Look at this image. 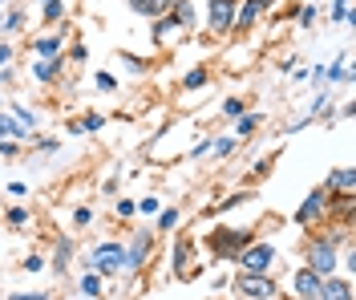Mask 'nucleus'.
<instances>
[{"mask_svg": "<svg viewBox=\"0 0 356 300\" xmlns=\"http://www.w3.org/2000/svg\"><path fill=\"white\" fill-rule=\"evenodd\" d=\"M247 244H251V235L247 231H231V228H215L211 239H207V248L215 252V260H235Z\"/></svg>", "mask_w": 356, "mask_h": 300, "instance_id": "nucleus-1", "label": "nucleus"}, {"mask_svg": "<svg viewBox=\"0 0 356 300\" xmlns=\"http://www.w3.org/2000/svg\"><path fill=\"white\" fill-rule=\"evenodd\" d=\"M308 268L316 272V276H332L336 272V248L332 239H316L308 248Z\"/></svg>", "mask_w": 356, "mask_h": 300, "instance_id": "nucleus-2", "label": "nucleus"}, {"mask_svg": "<svg viewBox=\"0 0 356 300\" xmlns=\"http://www.w3.org/2000/svg\"><path fill=\"white\" fill-rule=\"evenodd\" d=\"M235 288H239L247 300H271L275 297V284H271L264 272H243V276L235 280Z\"/></svg>", "mask_w": 356, "mask_h": 300, "instance_id": "nucleus-3", "label": "nucleus"}, {"mask_svg": "<svg viewBox=\"0 0 356 300\" xmlns=\"http://www.w3.org/2000/svg\"><path fill=\"white\" fill-rule=\"evenodd\" d=\"M118 268H126V252H122L118 244H97V248H93V272L110 276Z\"/></svg>", "mask_w": 356, "mask_h": 300, "instance_id": "nucleus-4", "label": "nucleus"}, {"mask_svg": "<svg viewBox=\"0 0 356 300\" xmlns=\"http://www.w3.org/2000/svg\"><path fill=\"white\" fill-rule=\"evenodd\" d=\"M235 260L243 264V272H267L271 260H275V252H271V244H247Z\"/></svg>", "mask_w": 356, "mask_h": 300, "instance_id": "nucleus-5", "label": "nucleus"}, {"mask_svg": "<svg viewBox=\"0 0 356 300\" xmlns=\"http://www.w3.org/2000/svg\"><path fill=\"white\" fill-rule=\"evenodd\" d=\"M235 13H239V0H211V29L215 33H231Z\"/></svg>", "mask_w": 356, "mask_h": 300, "instance_id": "nucleus-6", "label": "nucleus"}, {"mask_svg": "<svg viewBox=\"0 0 356 300\" xmlns=\"http://www.w3.org/2000/svg\"><path fill=\"white\" fill-rule=\"evenodd\" d=\"M320 280H324V276H316L312 268H300V272L291 276V288H296V300H316V297H320Z\"/></svg>", "mask_w": 356, "mask_h": 300, "instance_id": "nucleus-7", "label": "nucleus"}, {"mask_svg": "<svg viewBox=\"0 0 356 300\" xmlns=\"http://www.w3.org/2000/svg\"><path fill=\"white\" fill-rule=\"evenodd\" d=\"M324 199H328V195H324V191H312L308 199H304V207L296 211V223H300V228H308L312 219H316V215H320V211H324Z\"/></svg>", "mask_w": 356, "mask_h": 300, "instance_id": "nucleus-8", "label": "nucleus"}, {"mask_svg": "<svg viewBox=\"0 0 356 300\" xmlns=\"http://www.w3.org/2000/svg\"><path fill=\"white\" fill-rule=\"evenodd\" d=\"M264 8H267V0H247L243 8L235 13V24H231V29H239V33H247L251 24L259 21V13H264Z\"/></svg>", "mask_w": 356, "mask_h": 300, "instance_id": "nucleus-9", "label": "nucleus"}, {"mask_svg": "<svg viewBox=\"0 0 356 300\" xmlns=\"http://www.w3.org/2000/svg\"><path fill=\"white\" fill-rule=\"evenodd\" d=\"M175 276L178 280H191V276H195V268H191V239H186V235L175 244Z\"/></svg>", "mask_w": 356, "mask_h": 300, "instance_id": "nucleus-10", "label": "nucleus"}, {"mask_svg": "<svg viewBox=\"0 0 356 300\" xmlns=\"http://www.w3.org/2000/svg\"><path fill=\"white\" fill-rule=\"evenodd\" d=\"M320 300H353V284H348V280L324 276L320 280Z\"/></svg>", "mask_w": 356, "mask_h": 300, "instance_id": "nucleus-11", "label": "nucleus"}, {"mask_svg": "<svg viewBox=\"0 0 356 300\" xmlns=\"http://www.w3.org/2000/svg\"><path fill=\"white\" fill-rule=\"evenodd\" d=\"M328 191H336L340 199H353V166H336L328 175Z\"/></svg>", "mask_w": 356, "mask_h": 300, "instance_id": "nucleus-12", "label": "nucleus"}, {"mask_svg": "<svg viewBox=\"0 0 356 300\" xmlns=\"http://www.w3.org/2000/svg\"><path fill=\"white\" fill-rule=\"evenodd\" d=\"M146 255H150V231H138L134 235V248L126 252V268H142Z\"/></svg>", "mask_w": 356, "mask_h": 300, "instance_id": "nucleus-13", "label": "nucleus"}, {"mask_svg": "<svg viewBox=\"0 0 356 300\" xmlns=\"http://www.w3.org/2000/svg\"><path fill=\"white\" fill-rule=\"evenodd\" d=\"M175 0H130V8L138 17H166Z\"/></svg>", "mask_w": 356, "mask_h": 300, "instance_id": "nucleus-14", "label": "nucleus"}, {"mask_svg": "<svg viewBox=\"0 0 356 300\" xmlns=\"http://www.w3.org/2000/svg\"><path fill=\"white\" fill-rule=\"evenodd\" d=\"M0 139H29V126H21L17 118L0 114Z\"/></svg>", "mask_w": 356, "mask_h": 300, "instance_id": "nucleus-15", "label": "nucleus"}, {"mask_svg": "<svg viewBox=\"0 0 356 300\" xmlns=\"http://www.w3.org/2000/svg\"><path fill=\"white\" fill-rule=\"evenodd\" d=\"M57 70H61V61H37V65H33V77H37V81H53Z\"/></svg>", "mask_w": 356, "mask_h": 300, "instance_id": "nucleus-16", "label": "nucleus"}, {"mask_svg": "<svg viewBox=\"0 0 356 300\" xmlns=\"http://www.w3.org/2000/svg\"><path fill=\"white\" fill-rule=\"evenodd\" d=\"M175 29H178L175 17H154V41H166V37H170Z\"/></svg>", "mask_w": 356, "mask_h": 300, "instance_id": "nucleus-17", "label": "nucleus"}, {"mask_svg": "<svg viewBox=\"0 0 356 300\" xmlns=\"http://www.w3.org/2000/svg\"><path fill=\"white\" fill-rule=\"evenodd\" d=\"M69 260H73V244H69V239H57V260H53V268H61V272H65Z\"/></svg>", "mask_w": 356, "mask_h": 300, "instance_id": "nucleus-18", "label": "nucleus"}, {"mask_svg": "<svg viewBox=\"0 0 356 300\" xmlns=\"http://www.w3.org/2000/svg\"><path fill=\"white\" fill-rule=\"evenodd\" d=\"M170 8H175V21H178V24H191V21H195V8H191V0H175Z\"/></svg>", "mask_w": 356, "mask_h": 300, "instance_id": "nucleus-19", "label": "nucleus"}, {"mask_svg": "<svg viewBox=\"0 0 356 300\" xmlns=\"http://www.w3.org/2000/svg\"><path fill=\"white\" fill-rule=\"evenodd\" d=\"M255 122H259L255 114H239V126H235V134H239V139H247V134H255Z\"/></svg>", "mask_w": 356, "mask_h": 300, "instance_id": "nucleus-20", "label": "nucleus"}, {"mask_svg": "<svg viewBox=\"0 0 356 300\" xmlns=\"http://www.w3.org/2000/svg\"><path fill=\"white\" fill-rule=\"evenodd\" d=\"M182 86H186V90H202V86H207V70H191Z\"/></svg>", "mask_w": 356, "mask_h": 300, "instance_id": "nucleus-21", "label": "nucleus"}, {"mask_svg": "<svg viewBox=\"0 0 356 300\" xmlns=\"http://www.w3.org/2000/svg\"><path fill=\"white\" fill-rule=\"evenodd\" d=\"M77 126H81V134H89V130H102V126H106V118H102V114H86Z\"/></svg>", "mask_w": 356, "mask_h": 300, "instance_id": "nucleus-22", "label": "nucleus"}, {"mask_svg": "<svg viewBox=\"0 0 356 300\" xmlns=\"http://www.w3.org/2000/svg\"><path fill=\"white\" fill-rule=\"evenodd\" d=\"M81 292H86V297H97V292H102V276H97V272H89V276L81 280Z\"/></svg>", "mask_w": 356, "mask_h": 300, "instance_id": "nucleus-23", "label": "nucleus"}, {"mask_svg": "<svg viewBox=\"0 0 356 300\" xmlns=\"http://www.w3.org/2000/svg\"><path fill=\"white\" fill-rule=\"evenodd\" d=\"M57 49H61V41H57V37H44V41H37V53H41V57H53Z\"/></svg>", "mask_w": 356, "mask_h": 300, "instance_id": "nucleus-24", "label": "nucleus"}, {"mask_svg": "<svg viewBox=\"0 0 356 300\" xmlns=\"http://www.w3.org/2000/svg\"><path fill=\"white\" fill-rule=\"evenodd\" d=\"M61 0H44V21H61Z\"/></svg>", "mask_w": 356, "mask_h": 300, "instance_id": "nucleus-25", "label": "nucleus"}, {"mask_svg": "<svg viewBox=\"0 0 356 300\" xmlns=\"http://www.w3.org/2000/svg\"><path fill=\"white\" fill-rule=\"evenodd\" d=\"M222 114H227V118H239V114H243V102H239V97H227V102H222Z\"/></svg>", "mask_w": 356, "mask_h": 300, "instance_id": "nucleus-26", "label": "nucleus"}, {"mask_svg": "<svg viewBox=\"0 0 356 300\" xmlns=\"http://www.w3.org/2000/svg\"><path fill=\"white\" fill-rule=\"evenodd\" d=\"M175 223H178V211H175V207H170V211H162V215H158V228H162V231H166V228H175Z\"/></svg>", "mask_w": 356, "mask_h": 300, "instance_id": "nucleus-27", "label": "nucleus"}, {"mask_svg": "<svg viewBox=\"0 0 356 300\" xmlns=\"http://www.w3.org/2000/svg\"><path fill=\"white\" fill-rule=\"evenodd\" d=\"M231 150H235V139H219L215 142V155H219V159L222 155H231Z\"/></svg>", "mask_w": 356, "mask_h": 300, "instance_id": "nucleus-28", "label": "nucleus"}, {"mask_svg": "<svg viewBox=\"0 0 356 300\" xmlns=\"http://www.w3.org/2000/svg\"><path fill=\"white\" fill-rule=\"evenodd\" d=\"M0 155L13 159V155H17V139H0Z\"/></svg>", "mask_w": 356, "mask_h": 300, "instance_id": "nucleus-29", "label": "nucleus"}, {"mask_svg": "<svg viewBox=\"0 0 356 300\" xmlns=\"http://www.w3.org/2000/svg\"><path fill=\"white\" fill-rule=\"evenodd\" d=\"M24 219H29V211H24V207H13V211H8V223H24Z\"/></svg>", "mask_w": 356, "mask_h": 300, "instance_id": "nucleus-30", "label": "nucleus"}, {"mask_svg": "<svg viewBox=\"0 0 356 300\" xmlns=\"http://www.w3.org/2000/svg\"><path fill=\"white\" fill-rule=\"evenodd\" d=\"M89 219H93V215H89V207H77V211H73V223H81V228H86Z\"/></svg>", "mask_w": 356, "mask_h": 300, "instance_id": "nucleus-31", "label": "nucleus"}, {"mask_svg": "<svg viewBox=\"0 0 356 300\" xmlns=\"http://www.w3.org/2000/svg\"><path fill=\"white\" fill-rule=\"evenodd\" d=\"M41 268H44V260H41V255H33V260H24V272H41Z\"/></svg>", "mask_w": 356, "mask_h": 300, "instance_id": "nucleus-32", "label": "nucleus"}, {"mask_svg": "<svg viewBox=\"0 0 356 300\" xmlns=\"http://www.w3.org/2000/svg\"><path fill=\"white\" fill-rule=\"evenodd\" d=\"M97 90H113V77H110V73H97Z\"/></svg>", "mask_w": 356, "mask_h": 300, "instance_id": "nucleus-33", "label": "nucleus"}, {"mask_svg": "<svg viewBox=\"0 0 356 300\" xmlns=\"http://www.w3.org/2000/svg\"><path fill=\"white\" fill-rule=\"evenodd\" d=\"M8 300H49V297H44V292H37V297H33V292H17V297H8Z\"/></svg>", "mask_w": 356, "mask_h": 300, "instance_id": "nucleus-34", "label": "nucleus"}, {"mask_svg": "<svg viewBox=\"0 0 356 300\" xmlns=\"http://www.w3.org/2000/svg\"><path fill=\"white\" fill-rule=\"evenodd\" d=\"M8 61H13V49H8V45H0V70H4Z\"/></svg>", "mask_w": 356, "mask_h": 300, "instance_id": "nucleus-35", "label": "nucleus"}]
</instances>
